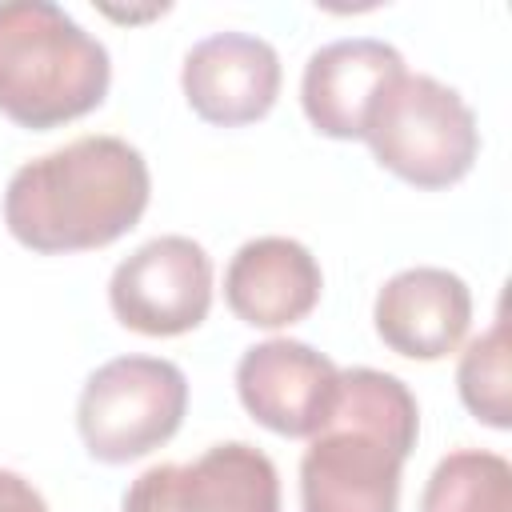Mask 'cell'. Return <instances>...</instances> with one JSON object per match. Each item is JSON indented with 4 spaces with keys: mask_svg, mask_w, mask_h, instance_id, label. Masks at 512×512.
Wrapping results in <instances>:
<instances>
[{
    "mask_svg": "<svg viewBox=\"0 0 512 512\" xmlns=\"http://www.w3.org/2000/svg\"><path fill=\"white\" fill-rule=\"evenodd\" d=\"M456 392L464 408L488 428H512V368H508V320L496 312L492 328L476 336L456 368Z\"/></svg>",
    "mask_w": 512,
    "mask_h": 512,
    "instance_id": "14",
    "label": "cell"
},
{
    "mask_svg": "<svg viewBox=\"0 0 512 512\" xmlns=\"http://www.w3.org/2000/svg\"><path fill=\"white\" fill-rule=\"evenodd\" d=\"M108 48L52 0L0 4V112L20 128H56L104 104Z\"/></svg>",
    "mask_w": 512,
    "mask_h": 512,
    "instance_id": "3",
    "label": "cell"
},
{
    "mask_svg": "<svg viewBox=\"0 0 512 512\" xmlns=\"http://www.w3.org/2000/svg\"><path fill=\"white\" fill-rule=\"evenodd\" d=\"M124 512H280V476L256 444L228 440L188 464L140 472L124 492Z\"/></svg>",
    "mask_w": 512,
    "mask_h": 512,
    "instance_id": "7",
    "label": "cell"
},
{
    "mask_svg": "<svg viewBox=\"0 0 512 512\" xmlns=\"http://www.w3.org/2000/svg\"><path fill=\"white\" fill-rule=\"evenodd\" d=\"M324 276L316 256L292 236H256L236 248L224 272L228 308L252 328H288L320 300Z\"/></svg>",
    "mask_w": 512,
    "mask_h": 512,
    "instance_id": "12",
    "label": "cell"
},
{
    "mask_svg": "<svg viewBox=\"0 0 512 512\" xmlns=\"http://www.w3.org/2000/svg\"><path fill=\"white\" fill-rule=\"evenodd\" d=\"M188 108L220 128L264 120L280 96V56L252 32H212L184 56Z\"/></svg>",
    "mask_w": 512,
    "mask_h": 512,
    "instance_id": "9",
    "label": "cell"
},
{
    "mask_svg": "<svg viewBox=\"0 0 512 512\" xmlns=\"http://www.w3.org/2000/svg\"><path fill=\"white\" fill-rule=\"evenodd\" d=\"M340 368L304 340H264L236 364L240 404L276 436H316L332 412Z\"/></svg>",
    "mask_w": 512,
    "mask_h": 512,
    "instance_id": "8",
    "label": "cell"
},
{
    "mask_svg": "<svg viewBox=\"0 0 512 512\" xmlns=\"http://www.w3.org/2000/svg\"><path fill=\"white\" fill-rule=\"evenodd\" d=\"M148 196L152 176L140 148L120 136H80L12 172L4 224L40 256L92 252L132 232Z\"/></svg>",
    "mask_w": 512,
    "mask_h": 512,
    "instance_id": "1",
    "label": "cell"
},
{
    "mask_svg": "<svg viewBox=\"0 0 512 512\" xmlns=\"http://www.w3.org/2000/svg\"><path fill=\"white\" fill-rule=\"evenodd\" d=\"M376 336L408 360H440L460 348L472 324V292L448 268H404L372 304Z\"/></svg>",
    "mask_w": 512,
    "mask_h": 512,
    "instance_id": "11",
    "label": "cell"
},
{
    "mask_svg": "<svg viewBox=\"0 0 512 512\" xmlns=\"http://www.w3.org/2000/svg\"><path fill=\"white\" fill-rule=\"evenodd\" d=\"M420 512H512V464L484 448L448 452L420 492Z\"/></svg>",
    "mask_w": 512,
    "mask_h": 512,
    "instance_id": "13",
    "label": "cell"
},
{
    "mask_svg": "<svg viewBox=\"0 0 512 512\" xmlns=\"http://www.w3.org/2000/svg\"><path fill=\"white\" fill-rule=\"evenodd\" d=\"M108 304L132 332L184 336L212 308V256L192 236H156L116 264Z\"/></svg>",
    "mask_w": 512,
    "mask_h": 512,
    "instance_id": "6",
    "label": "cell"
},
{
    "mask_svg": "<svg viewBox=\"0 0 512 512\" xmlns=\"http://www.w3.org/2000/svg\"><path fill=\"white\" fill-rule=\"evenodd\" d=\"M364 140L380 168L416 188L464 180L480 152V128L464 96L424 72H400L376 96Z\"/></svg>",
    "mask_w": 512,
    "mask_h": 512,
    "instance_id": "4",
    "label": "cell"
},
{
    "mask_svg": "<svg viewBox=\"0 0 512 512\" xmlns=\"http://www.w3.org/2000/svg\"><path fill=\"white\" fill-rule=\"evenodd\" d=\"M416 436L420 408L400 376L380 368L340 372L332 412L300 456V508L396 512Z\"/></svg>",
    "mask_w": 512,
    "mask_h": 512,
    "instance_id": "2",
    "label": "cell"
},
{
    "mask_svg": "<svg viewBox=\"0 0 512 512\" xmlns=\"http://www.w3.org/2000/svg\"><path fill=\"white\" fill-rule=\"evenodd\" d=\"M0 512H48V504L20 472L0 468Z\"/></svg>",
    "mask_w": 512,
    "mask_h": 512,
    "instance_id": "15",
    "label": "cell"
},
{
    "mask_svg": "<svg viewBox=\"0 0 512 512\" xmlns=\"http://www.w3.org/2000/svg\"><path fill=\"white\" fill-rule=\"evenodd\" d=\"M188 412V380L160 356H116L100 364L76 400V428L92 460L128 464L168 444Z\"/></svg>",
    "mask_w": 512,
    "mask_h": 512,
    "instance_id": "5",
    "label": "cell"
},
{
    "mask_svg": "<svg viewBox=\"0 0 512 512\" xmlns=\"http://www.w3.org/2000/svg\"><path fill=\"white\" fill-rule=\"evenodd\" d=\"M404 72V56L372 36H348L316 48L304 64L300 104L308 124L332 140H364L376 96Z\"/></svg>",
    "mask_w": 512,
    "mask_h": 512,
    "instance_id": "10",
    "label": "cell"
}]
</instances>
